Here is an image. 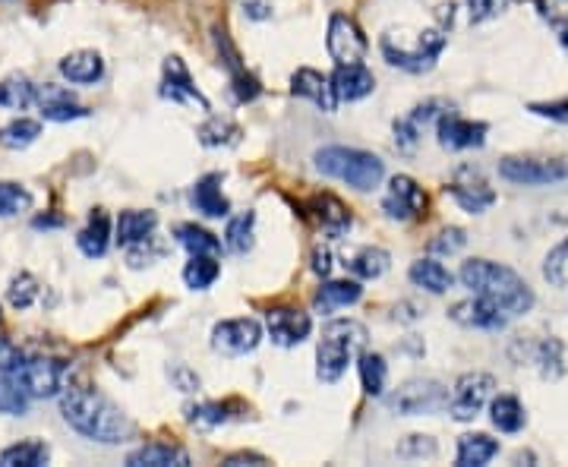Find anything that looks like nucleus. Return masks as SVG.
Instances as JSON below:
<instances>
[{"mask_svg":"<svg viewBox=\"0 0 568 467\" xmlns=\"http://www.w3.org/2000/svg\"><path fill=\"white\" fill-rule=\"evenodd\" d=\"M490 420L499 433H521L527 423L524 404L515 395H499L490 401Z\"/></svg>","mask_w":568,"mask_h":467,"instance_id":"72a5a7b5","label":"nucleus"},{"mask_svg":"<svg viewBox=\"0 0 568 467\" xmlns=\"http://www.w3.org/2000/svg\"><path fill=\"white\" fill-rule=\"evenodd\" d=\"M174 237L190 256H218L221 253V240L212 231L199 228V225H177Z\"/></svg>","mask_w":568,"mask_h":467,"instance_id":"e433bc0d","label":"nucleus"},{"mask_svg":"<svg viewBox=\"0 0 568 467\" xmlns=\"http://www.w3.org/2000/svg\"><path fill=\"white\" fill-rule=\"evenodd\" d=\"M543 278L559 291H568V237L559 240L556 247L543 259Z\"/></svg>","mask_w":568,"mask_h":467,"instance_id":"79ce46f5","label":"nucleus"},{"mask_svg":"<svg viewBox=\"0 0 568 467\" xmlns=\"http://www.w3.org/2000/svg\"><path fill=\"white\" fill-rule=\"evenodd\" d=\"M326 51L335 64H363V57H367L370 45L367 38H363L360 26L354 23L351 16L344 13H332L329 19V35H326Z\"/></svg>","mask_w":568,"mask_h":467,"instance_id":"f8f14e48","label":"nucleus"},{"mask_svg":"<svg viewBox=\"0 0 568 467\" xmlns=\"http://www.w3.org/2000/svg\"><path fill=\"white\" fill-rule=\"evenodd\" d=\"M32 228H35V231H51V228H64V218H60V215H38V218L32 221Z\"/></svg>","mask_w":568,"mask_h":467,"instance_id":"bf43d9fd","label":"nucleus"},{"mask_svg":"<svg viewBox=\"0 0 568 467\" xmlns=\"http://www.w3.org/2000/svg\"><path fill=\"white\" fill-rule=\"evenodd\" d=\"M395 455L404 458V461H423V458L430 461V458L439 455V445H436L433 436H420V433H414V436H408V439H404V442L398 445Z\"/></svg>","mask_w":568,"mask_h":467,"instance_id":"a18cd8bd","label":"nucleus"},{"mask_svg":"<svg viewBox=\"0 0 568 467\" xmlns=\"http://www.w3.org/2000/svg\"><path fill=\"white\" fill-rule=\"evenodd\" d=\"M57 70L70 86H95L105 76V60L98 51H73L60 60Z\"/></svg>","mask_w":568,"mask_h":467,"instance_id":"5701e85b","label":"nucleus"},{"mask_svg":"<svg viewBox=\"0 0 568 467\" xmlns=\"http://www.w3.org/2000/svg\"><path fill=\"white\" fill-rule=\"evenodd\" d=\"M360 297H363L360 281H354V278H335V281H326V284H322V288L316 291L313 307H316V313L329 316V313H335V310L354 307Z\"/></svg>","mask_w":568,"mask_h":467,"instance_id":"b1692460","label":"nucleus"},{"mask_svg":"<svg viewBox=\"0 0 568 467\" xmlns=\"http://www.w3.org/2000/svg\"><path fill=\"white\" fill-rule=\"evenodd\" d=\"M60 414L70 430L101 445H124L136 433V423L86 382H67V389L60 392Z\"/></svg>","mask_w":568,"mask_h":467,"instance_id":"f257e3e1","label":"nucleus"},{"mask_svg":"<svg viewBox=\"0 0 568 467\" xmlns=\"http://www.w3.org/2000/svg\"><path fill=\"white\" fill-rule=\"evenodd\" d=\"M158 228V215L155 212H142V209H127V212H120L117 218V243L120 247H136V243L142 240H149Z\"/></svg>","mask_w":568,"mask_h":467,"instance_id":"a878e982","label":"nucleus"},{"mask_svg":"<svg viewBox=\"0 0 568 467\" xmlns=\"http://www.w3.org/2000/svg\"><path fill=\"white\" fill-rule=\"evenodd\" d=\"M168 379L177 392H184V395H193L199 392V376L187 367V363H171L168 367Z\"/></svg>","mask_w":568,"mask_h":467,"instance_id":"603ef678","label":"nucleus"},{"mask_svg":"<svg viewBox=\"0 0 568 467\" xmlns=\"http://www.w3.org/2000/svg\"><path fill=\"white\" fill-rule=\"evenodd\" d=\"M38 136H42V124H38V120L16 117L7 127H0V146L4 149H29Z\"/></svg>","mask_w":568,"mask_h":467,"instance_id":"a19ab883","label":"nucleus"},{"mask_svg":"<svg viewBox=\"0 0 568 467\" xmlns=\"http://www.w3.org/2000/svg\"><path fill=\"white\" fill-rule=\"evenodd\" d=\"M445 42H449V32L445 29H420V32H408V29H389L379 38V51L389 60V67H398L404 73H430L436 67L439 54L445 51Z\"/></svg>","mask_w":568,"mask_h":467,"instance_id":"20e7f679","label":"nucleus"},{"mask_svg":"<svg viewBox=\"0 0 568 467\" xmlns=\"http://www.w3.org/2000/svg\"><path fill=\"white\" fill-rule=\"evenodd\" d=\"M509 0H468L471 7V23H486L490 16H496Z\"/></svg>","mask_w":568,"mask_h":467,"instance_id":"5fc2aeb1","label":"nucleus"},{"mask_svg":"<svg viewBox=\"0 0 568 467\" xmlns=\"http://www.w3.org/2000/svg\"><path fill=\"white\" fill-rule=\"evenodd\" d=\"M266 332L278 348H297V344L310 338L313 319L297 307H275L266 313Z\"/></svg>","mask_w":568,"mask_h":467,"instance_id":"4468645a","label":"nucleus"},{"mask_svg":"<svg viewBox=\"0 0 568 467\" xmlns=\"http://www.w3.org/2000/svg\"><path fill=\"white\" fill-rule=\"evenodd\" d=\"M32 209V193L23 184H10V180H0V218H13L19 212Z\"/></svg>","mask_w":568,"mask_h":467,"instance_id":"c03bdc74","label":"nucleus"},{"mask_svg":"<svg viewBox=\"0 0 568 467\" xmlns=\"http://www.w3.org/2000/svg\"><path fill=\"white\" fill-rule=\"evenodd\" d=\"M499 177L515 187H546L568 180V158H534L509 155L499 161Z\"/></svg>","mask_w":568,"mask_h":467,"instance_id":"0eeeda50","label":"nucleus"},{"mask_svg":"<svg viewBox=\"0 0 568 467\" xmlns=\"http://www.w3.org/2000/svg\"><path fill=\"white\" fill-rule=\"evenodd\" d=\"M496 379L490 373H464L449 392V414L458 423H471L493 401Z\"/></svg>","mask_w":568,"mask_h":467,"instance_id":"1a4fd4ad","label":"nucleus"},{"mask_svg":"<svg viewBox=\"0 0 568 467\" xmlns=\"http://www.w3.org/2000/svg\"><path fill=\"white\" fill-rule=\"evenodd\" d=\"M313 165L319 174L332 180H341L360 193L376 190L385 180V161L373 152L363 149H348V146H326L313 155Z\"/></svg>","mask_w":568,"mask_h":467,"instance_id":"39448f33","label":"nucleus"},{"mask_svg":"<svg viewBox=\"0 0 568 467\" xmlns=\"http://www.w3.org/2000/svg\"><path fill=\"white\" fill-rule=\"evenodd\" d=\"M426 209V193L408 174H395L389 180V190L382 196V212L392 221H411Z\"/></svg>","mask_w":568,"mask_h":467,"instance_id":"ddd939ff","label":"nucleus"},{"mask_svg":"<svg viewBox=\"0 0 568 467\" xmlns=\"http://www.w3.org/2000/svg\"><path fill=\"white\" fill-rule=\"evenodd\" d=\"M420 136H423V130L414 124L411 117L395 120V146H398L401 152H414V149L420 146Z\"/></svg>","mask_w":568,"mask_h":467,"instance_id":"3c124183","label":"nucleus"},{"mask_svg":"<svg viewBox=\"0 0 568 467\" xmlns=\"http://www.w3.org/2000/svg\"><path fill=\"white\" fill-rule=\"evenodd\" d=\"M165 247H161V243H155V234L149 237V240H142V243H136V247H130V253H127V262H130V269H142V266H152V262H158V259H165Z\"/></svg>","mask_w":568,"mask_h":467,"instance_id":"de8ad7c7","label":"nucleus"},{"mask_svg":"<svg viewBox=\"0 0 568 467\" xmlns=\"http://www.w3.org/2000/svg\"><path fill=\"white\" fill-rule=\"evenodd\" d=\"M234 411H240V404L234 401H190L184 404V420L202 426V430H212V426L234 420L237 417Z\"/></svg>","mask_w":568,"mask_h":467,"instance_id":"cd10ccee","label":"nucleus"},{"mask_svg":"<svg viewBox=\"0 0 568 467\" xmlns=\"http://www.w3.org/2000/svg\"><path fill=\"white\" fill-rule=\"evenodd\" d=\"M385 408L401 417H433L449 411V389L436 379H408L392 395H385Z\"/></svg>","mask_w":568,"mask_h":467,"instance_id":"423d86ee","label":"nucleus"},{"mask_svg":"<svg viewBox=\"0 0 568 467\" xmlns=\"http://www.w3.org/2000/svg\"><path fill=\"white\" fill-rule=\"evenodd\" d=\"M458 281L471 294L496 303L505 316H524L534 307V291L515 269L490 259H468L458 272Z\"/></svg>","mask_w":568,"mask_h":467,"instance_id":"f03ea898","label":"nucleus"},{"mask_svg":"<svg viewBox=\"0 0 568 467\" xmlns=\"http://www.w3.org/2000/svg\"><path fill=\"white\" fill-rule=\"evenodd\" d=\"M367 326L357 319H332L322 326L319 344H316V379L319 382H338L348 373L351 363L367 351Z\"/></svg>","mask_w":568,"mask_h":467,"instance_id":"7ed1b4c3","label":"nucleus"},{"mask_svg":"<svg viewBox=\"0 0 568 467\" xmlns=\"http://www.w3.org/2000/svg\"><path fill=\"white\" fill-rule=\"evenodd\" d=\"M357 370H360V385L370 398L385 395V382H389V363L376 351H363L357 357Z\"/></svg>","mask_w":568,"mask_h":467,"instance_id":"473e14b6","label":"nucleus"},{"mask_svg":"<svg viewBox=\"0 0 568 467\" xmlns=\"http://www.w3.org/2000/svg\"><path fill=\"white\" fill-rule=\"evenodd\" d=\"M38 294H42V284H38L29 272H19L10 278V288H7V300L13 310H26L32 307V303L38 300Z\"/></svg>","mask_w":568,"mask_h":467,"instance_id":"37998d69","label":"nucleus"},{"mask_svg":"<svg viewBox=\"0 0 568 467\" xmlns=\"http://www.w3.org/2000/svg\"><path fill=\"white\" fill-rule=\"evenodd\" d=\"M38 101V86L32 83L29 76L13 73L7 79H0V108L10 111H26L29 105Z\"/></svg>","mask_w":568,"mask_h":467,"instance_id":"2f4dec72","label":"nucleus"},{"mask_svg":"<svg viewBox=\"0 0 568 467\" xmlns=\"http://www.w3.org/2000/svg\"><path fill=\"white\" fill-rule=\"evenodd\" d=\"M449 319L458 322L464 329H480V332H502L509 326L512 316H505L496 303L483 300V297H468V300H458L455 307L449 310Z\"/></svg>","mask_w":568,"mask_h":467,"instance_id":"2eb2a0df","label":"nucleus"},{"mask_svg":"<svg viewBox=\"0 0 568 467\" xmlns=\"http://www.w3.org/2000/svg\"><path fill=\"white\" fill-rule=\"evenodd\" d=\"M291 92L297 98H307L319 111L326 114H335L338 108V95H335V86H332V76L319 73V70H310V67H300L294 76H291Z\"/></svg>","mask_w":568,"mask_h":467,"instance_id":"a211bd4d","label":"nucleus"},{"mask_svg":"<svg viewBox=\"0 0 568 467\" xmlns=\"http://www.w3.org/2000/svg\"><path fill=\"white\" fill-rule=\"evenodd\" d=\"M392 266V256L389 250H382V247H363L354 253V259L348 262V269L360 278V281H376L382 278L385 272H389Z\"/></svg>","mask_w":568,"mask_h":467,"instance_id":"c9c22d12","label":"nucleus"},{"mask_svg":"<svg viewBox=\"0 0 568 467\" xmlns=\"http://www.w3.org/2000/svg\"><path fill=\"white\" fill-rule=\"evenodd\" d=\"M161 98L168 101H187V105H196L202 114L212 111V101L202 95L193 83V76L187 70V64L180 57H168L165 60V79H161Z\"/></svg>","mask_w":568,"mask_h":467,"instance_id":"f3484780","label":"nucleus"},{"mask_svg":"<svg viewBox=\"0 0 568 467\" xmlns=\"http://www.w3.org/2000/svg\"><path fill=\"white\" fill-rule=\"evenodd\" d=\"M0 319H4V313H0Z\"/></svg>","mask_w":568,"mask_h":467,"instance_id":"680f3d73","label":"nucleus"},{"mask_svg":"<svg viewBox=\"0 0 568 467\" xmlns=\"http://www.w3.org/2000/svg\"><path fill=\"white\" fill-rule=\"evenodd\" d=\"M445 193H449L468 215H483L496 202V193L486 187V180H480V177L477 180H455V184L445 187Z\"/></svg>","mask_w":568,"mask_h":467,"instance_id":"bb28decb","label":"nucleus"},{"mask_svg":"<svg viewBox=\"0 0 568 467\" xmlns=\"http://www.w3.org/2000/svg\"><path fill=\"white\" fill-rule=\"evenodd\" d=\"M231 92H234V101L237 105H247V101L259 98L262 86H259V79L247 70H240V73H231Z\"/></svg>","mask_w":568,"mask_h":467,"instance_id":"8fccbe9b","label":"nucleus"},{"mask_svg":"<svg viewBox=\"0 0 568 467\" xmlns=\"http://www.w3.org/2000/svg\"><path fill=\"white\" fill-rule=\"evenodd\" d=\"M243 13H247L250 19H269L272 7L266 4V0H243Z\"/></svg>","mask_w":568,"mask_h":467,"instance_id":"4d7b16f0","label":"nucleus"},{"mask_svg":"<svg viewBox=\"0 0 568 467\" xmlns=\"http://www.w3.org/2000/svg\"><path fill=\"white\" fill-rule=\"evenodd\" d=\"M256 243V212H240L228 221L225 228V247L237 256H247Z\"/></svg>","mask_w":568,"mask_h":467,"instance_id":"f704fd0d","label":"nucleus"},{"mask_svg":"<svg viewBox=\"0 0 568 467\" xmlns=\"http://www.w3.org/2000/svg\"><path fill=\"white\" fill-rule=\"evenodd\" d=\"M408 278L417 284V288L423 291H430V294H445V291H452V284H455V275L442 266V262L436 259H417L414 266L408 269Z\"/></svg>","mask_w":568,"mask_h":467,"instance_id":"c756f323","label":"nucleus"},{"mask_svg":"<svg viewBox=\"0 0 568 467\" xmlns=\"http://www.w3.org/2000/svg\"><path fill=\"white\" fill-rule=\"evenodd\" d=\"M127 464L130 467H187L190 455L187 449H180V445H171V442H146L127 455Z\"/></svg>","mask_w":568,"mask_h":467,"instance_id":"393cba45","label":"nucleus"},{"mask_svg":"<svg viewBox=\"0 0 568 467\" xmlns=\"http://www.w3.org/2000/svg\"><path fill=\"white\" fill-rule=\"evenodd\" d=\"M486 124L480 120H464L458 114H442L436 120V139L442 149H452V152H461V149H480L486 142Z\"/></svg>","mask_w":568,"mask_h":467,"instance_id":"dca6fc26","label":"nucleus"},{"mask_svg":"<svg viewBox=\"0 0 568 467\" xmlns=\"http://www.w3.org/2000/svg\"><path fill=\"white\" fill-rule=\"evenodd\" d=\"M26 354L13 348L7 338H0V414L23 417L29 411V395L19 382V367H23Z\"/></svg>","mask_w":568,"mask_h":467,"instance_id":"9d476101","label":"nucleus"},{"mask_svg":"<svg viewBox=\"0 0 568 467\" xmlns=\"http://www.w3.org/2000/svg\"><path fill=\"white\" fill-rule=\"evenodd\" d=\"M221 174H206L199 177L193 190H190V206L206 215V218H228L231 215V199L221 193Z\"/></svg>","mask_w":568,"mask_h":467,"instance_id":"412c9836","label":"nucleus"},{"mask_svg":"<svg viewBox=\"0 0 568 467\" xmlns=\"http://www.w3.org/2000/svg\"><path fill=\"white\" fill-rule=\"evenodd\" d=\"M303 209L310 212V218H313L316 225L326 231L329 237H341V234L351 231V212H348V206H344L341 199H335L332 193L313 196Z\"/></svg>","mask_w":568,"mask_h":467,"instance_id":"aec40b11","label":"nucleus"},{"mask_svg":"<svg viewBox=\"0 0 568 467\" xmlns=\"http://www.w3.org/2000/svg\"><path fill=\"white\" fill-rule=\"evenodd\" d=\"M499 455V442L486 433H468L458 439V452H455V464L458 467H483L490 464Z\"/></svg>","mask_w":568,"mask_h":467,"instance_id":"c85d7f7f","label":"nucleus"},{"mask_svg":"<svg viewBox=\"0 0 568 467\" xmlns=\"http://www.w3.org/2000/svg\"><path fill=\"white\" fill-rule=\"evenodd\" d=\"M310 259H313V262H310V269H313L319 278H329V275H332V269H335V256H332L329 247H316Z\"/></svg>","mask_w":568,"mask_h":467,"instance_id":"6e6d98bb","label":"nucleus"},{"mask_svg":"<svg viewBox=\"0 0 568 467\" xmlns=\"http://www.w3.org/2000/svg\"><path fill=\"white\" fill-rule=\"evenodd\" d=\"M51 461V449L45 442H19V445H10V449L0 452V464L7 467H45Z\"/></svg>","mask_w":568,"mask_h":467,"instance_id":"4c0bfd02","label":"nucleus"},{"mask_svg":"<svg viewBox=\"0 0 568 467\" xmlns=\"http://www.w3.org/2000/svg\"><path fill=\"white\" fill-rule=\"evenodd\" d=\"M35 105H38V111H42V117H45V120H54V124H67V120H79V117L89 114V111L73 98L70 89L54 86V83L38 86V101H35Z\"/></svg>","mask_w":568,"mask_h":467,"instance_id":"6ab92c4d","label":"nucleus"},{"mask_svg":"<svg viewBox=\"0 0 568 467\" xmlns=\"http://www.w3.org/2000/svg\"><path fill=\"white\" fill-rule=\"evenodd\" d=\"M464 247H468V231H464V228H442L430 240V253L433 256H455Z\"/></svg>","mask_w":568,"mask_h":467,"instance_id":"49530a36","label":"nucleus"},{"mask_svg":"<svg viewBox=\"0 0 568 467\" xmlns=\"http://www.w3.org/2000/svg\"><path fill=\"white\" fill-rule=\"evenodd\" d=\"M537 363H540V373L546 379L562 376V344L559 341H543L537 348Z\"/></svg>","mask_w":568,"mask_h":467,"instance_id":"09e8293b","label":"nucleus"},{"mask_svg":"<svg viewBox=\"0 0 568 467\" xmlns=\"http://www.w3.org/2000/svg\"><path fill=\"white\" fill-rule=\"evenodd\" d=\"M218 275H221L218 256H190L187 269H184V281L190 291H209L218 281Z\"/></svg>","mask_w":568,"mask_h":467,"instance_id":"ea45409f","label":"nucleus"},{"mask_svg":"<svg viewBox=\"0 0 568 467\" xmlns=\"http://www.w3.org/2000/svg\"><path fill=\"white\" fill-rule=\"evenodd\" d=\"M199 142L202 146H209V149H221V146H237L240 142V127L234 124V120H225V117H209L206 124H202L196 130Z\"/></svg>","mask_w":568,"mask_h":467,"instance_id":"58836bf2","label":"nucleus"},{"mask_svg":"<svg viewBox=\"0 0 568 467\" xmlns=\"http://www.w3.org/2000/svg\"><path fill=\"white\" fill-rule=\"evenodd\" d=\"M19 382L32 401L60 398L70 382V363L57 357H26L19 367Z\"/></svg>","mask_w":568,"mask_h":467,"instance_id":"6e6552de","label":"nucleus"},{"mask_svg":"<svg viewBox=\"0 0 568 467\" xmlns=\"http://www.w3.org/2000/svg\"><path fill=\"white\" fill-rule=\"evenodd\" d=\"M332 86H335L338 101H360V98L373 95L376 76L363 64H338L332 73Z\"/></svg>","mask_w":568,"mask_h":467,"instance_id":"4be33fe9","label":"nucleus"},{"mask_svg":"<svg viewBox=\"0 0 568 467\" xmlns=\"http://www.w3.org/2000/svg\"><path fill=\"white\" fill-rule=\"evenodd\" d=\"M531 111L537 117H550V120H559V124H568V95L562 101H534Z\"/></svg>","mask_w":568,"mask_h":467,"instance_id":"864d4df0","label":"nucleus"},{"mask_svg":"<svg viewBox=\"0 0 568 467\" xmlns=\"http://www.w3.org/2000/svg\"><path fill=\"white\" fill-rule=\"evenodd\" d=\"M262 341V326L256 319H221L212 326V351L221 357L253 354Z\"/></svg>","mask_w":568,"mask_h":467,"instance_id":"9b49d317","label":"nucleus"},{"mask_svg":"<svg viewBox=\"0 0 568 467\" xmlns=\"http://www.w3.org/2000/svg\"><path fill=\"white\" fill-rule=\"evenodd\" d=\"M76 247H79V253L89 256V259H101L108 253V247H111V221H108L105 212H95L89 218V225L79 231V237H76Z\"/></svg>","mask_w":568,"mask_h":467,"instance_id":"7c9ffc66","label":"nucleus"},{"mask_svg":"<svg viewBox=\"0 0 568 467\" xmlns=\"http://www.w3.org/2000/svg\"><path fill=\"white\" fill-rule=\"evenodd\" d=\"M436 19H439V29H445V32L455 26V4H452V0H449V4L436 7Z\"/></svg>","mask_w":568,"mask_h":467,"instance_id":"13d9d810","label":"nucleus"},{"mask_svg":"<svg viewBox=\"0 0 568 467\" xmlns=\"http://www.w3.org/2000/svg\"><path fill=\"white\" fill-rule=\"evenodd\" d=\"M228 467H240V464H269L262 455H253V452H240V455H231L228 461H225Z\"/></svg>","mask_w":568,"mask_h":467,"instance_id":"052dcab7","label":"nucleus"}]
</instances>
